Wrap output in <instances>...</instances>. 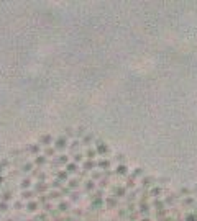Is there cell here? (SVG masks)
<instances>
[{
    "mask_svg": "<svg viewBox=\"0 0 197 221\" xmlns=\"http://www.w3.org/2000/svg\"><path fill=\"white\" fill-rule=\"evenodd\" d=\"M33 221H48V216H46V213H39V215L35 216Z\"/></svg>",
    "mask_w": 197,
    "mask_h": 221,
    "instance_id": "37",
    "label": "cell"
},
{
    "mask_svg": "<svg viewBox=\"0 0 197 221\" xmlns=\"http://www.w3.org/2000/svg\"><path fill=\"white\" fill-rule=\"evenodd\" d=\"M192 203H194L192 198H186V200H184V205H192Z\"/></svg>",
    "mask_w": 197,
    "mask_h": 221,
    "instance_id": "48",
    "label": "cell"
},
{
    "mask_svg": "<svg viewBox=\"0 0 197 221\" xmlns=\"http://www.w3.org/2000/svg\"><path fill=\"white\" fill-rule=\"evenodd\" d=\"M46 162H48V159H46L45 156H36V157H35V162H33V165L43 167V165H46Z\"/></svg>",
    "mask_w": 197,
    "mask_h": 221,
    "instance_id": "9",
    "label": "cell"
},
{
    "mask_svg": "<svg viewBox=\"0 0 197 221\" xmlns=\"http://www.w3.org/2000/svg\"><path fill=\"white\" fill-rule=\"evenodd\" d=\"M69 198H71V202H79L81 195H79V192H71V193H69Z\"/></svg>",
    "mask_w": 197,
    "mask_h": 221,
    "instance_id": "33",
    "label": "cell"
},
{
    "mask_svg": "<svg viewBox=\"0 0 197 221\" xmlns=\"http://www.w3.org/2000/svg\"><path fill=\"white\" fill-rule=\"evenodd\" d=\"M181 193H182L184 197H187V195L190 193V190H189V189H182V190H181Z\"/></svg>",
    "mask_w": 197,
    "mask_h": 221,
    "instance_id": "47",
    "label": "cell"
},
{
    "mask_svg": "<svg viewBox=\"0 0 197 221\" xmlns=\"http://www.w3.org/2000/svg\"><path fill=\"white\" fill-rule=\"evenodd\" d=\"M12 198H13V195H12V192H10V190H5L3 193H0V200H2V202H5V203H8Z\"/></svg>",
    "mask_w": 197,
    "mask_h": 221,
    "instance_id": "17",
    "label": "cell"
},
{
    "mask_svg": "<svg viewBox=\"0 0 197 221\" xmlns=\"http://www.w3.org/2000/svg\"><path fill=\"white\" fill-rule=\"evenodd\" d=\"M51 143H53V136H51V134H43V136L39 138V141H38L39 146H49Z\"/></svg>",
    "mask_w": 197,
    "mask_h": 221,
    "instance_id": "6",
    "label": "cell"
},
{
    "mask_svg": "<svg viewBox=\"0 0 197 221\" xmlns=\"http://www.w3.org/2000/svg\"><path fill=\"white\" fill-rule=\"evenodd\" d=\"M53 164L54 165H58V164H69V157L66 156V154H61V156H58L53 161Z\"/></svg>",
    "mask_w": 197,
    "mask_h": 221,
    "instance_id": "7",
    "label": "cell"
},
{
    "mask_svg": "<svg viewBox=\"0 0 197 221\" xmlns=\"http://www.w3.org/2000/svg\"><path fill=\"white\" fill-rule=\"evenodd\" d=\"M97 156V152L95 149H87L85 151V157H87V161H94V157Z\"/></svg>",
    "mask_w": 197,
    "mask_h": 221,
    "instance_id": "24",
    "label": "cell"
},
{
    "mask_svg": "<svg viewBox=\"0 0 197 221\" xmlns=\"http://www.w3.org/2000/svg\"><path fill=\"white\" fill-rule=\"evenodd\" d=\"M82 167H84L85 172H87V170H94L95 167H97V162H95V161H85Z\"/></svg>",
    "mask_w": 197,
    "mask_h": 221,
    "instance_id": "19",
    "label": "cell"
},
{
    "mask_svg": "<svg viewBox=\"0 0 197 221\" xmlns=\"http://www.w3.org/2000/svg\"><path fill=\"white\" fill-rule=\"evenodd\" d=\"M67 187H69V190L77 189L79 187V179H72V180H69V182H67Z\"/></svg>",
    "mask_w": 197,
    "mask_h": 221,
    "instance_id": "27",
    "label": "cell"
},
{
    "mask_svg": "<svg viewBox=\"0 0 197 221\" xmlns=\"http://www.w3.org/2000/svg\"><path fill=\"white\" fill-rule=\"evenodd\" d=\"M100 177H102V174H100L98 170H94V172H92V179H100Z\"/></svg>",
    "mask_w": 197,
    "mask_h": 221,
    "instance_id": "45",
    "label": "cell"
},
{
    "mask_svg": "<svg viewBox=\"0 0 197 221\" xmlns=\"http://www.w3.org/2000/svg\"><path fill=\"white\" fill-rule=\"evenodd\" d=\"M30 187H31V179H30V177H25V179L20 182V189L21 190H30Z\"/></svg>",
    "mask_w": 197,
    "mask_h": 221,
    "instance_id": "10",
    "label": "cell"
},
{
    "mask_svg": "<svg viewBox=\"0 0 197 221\" xmlns=\"http://www.w3.org/2000/svg\"><path fill=\"white\" fill-rule=\"evenodd\" d=\"M133 185H135V180H133V179H128V182H126V187H133Z\"/></svg>",
    "mask_w": 197,
    "mask_h": 221,
    "instance_id": "46",
    "label": "cell"
},
{
    "mask_svg": "<svg viewBox=\"0 0 197 221\" xmlns=\"http://www.w3.org/2000/svg\"><path fill=\"white\" fill-rule=\"evenodd\" d=\"M95 144H97V148H95V152H97L98 156H107L108 152H110V149H108V146L102 141V139H97L95 141Z\"/></svg>",
    "mask_w": 197,
    "mask_h": 221,
    "instance_id": "1",
    "label": "cell"
},
{
    "mask_svg": "<svg viewBox=\"0 0 197 221\" xmlns=\"http://www.w3.org/2000/svg\"><path fill=\"white\" fill-rule=\"evenodd\" d=\"M13 210H17V211H20V210H23V203L20 202V200H17V202H13Z\"/></svg>",
    "mask_w": 197,
    "mask_h": 221,
    "instance_id": "39",
    "label": "cell"
},
{
    "mask_svg": "<svg viewBox=\"0 0 197 221\" xmlns=\"http://www.w3.org/2000/svg\"><path fill=\"white\" fill-rule=\"evenodd\" d=\"M84 189H85V192H92V190L95 189V183L92 182V179H91V180H85Z\"/></svg>",
    "mask_w": 197,
    "mask_h": 221,
    "instance_id": "23",
    "label": "cell"
},
{
    "mask_svg": "<svg viewBox=\"0 0 197 221\" xmlns=\"http://www.w3.org/2000/svg\"><path fill=\"white\" fill-rule=\"evenodd\" d=\"M115 161H117L118 164H125V156L123 154H117V156H115Z\"/></svg>",
    "mask_w": 197,
    "mask_h": 221,
    "instance_id": "41",
    "label": "cell"
},
{
    "mask_svg": "<svg viewBox=\"0 0 197 221\" xmlns=\"http://www.w3.org/2000/svg\"><path fill=\"white\" fill-rule=\"evenodd\" d=\"M196 190H197V187H196Z\"/></svg>",
    "mask_w": 197,
    "mask_h": 221,
    "instance_id": "56",
    "label": "cell"
},
{
    "mask_svg": "<svg viewBox=\"0 0 197 221\" xmlns=\"http://www.w3.org/2000/svg\"><path fill=\"white\" fill-rule=\"evenodd\" d=\"M49 197V200H61L63 195H61V192H51V193H48Z\"/></svg>",
    "mask_w": 197,
    "mask_h": 221,
    "instance_id": "26",
    "label": "cell"
},
{
    "mask_svg": "<svg viewBox=\"0 0 197 221\" xmlns=\"http://www.w3.org/2000/svg\"><path fill=\"white\" fill-rule=\"evenodd\" d=\"M153 206H154V208H156L158 211H159V210H163V208H164V203L161 202V200H154V202H153Z\"/></svg>",
    "mask_w": 197,
    "mask_h": 221,
    "instance_id": "34",
    "label": "cell"
},
{
    "mask_svg": "<svg viewBox=\"0 0 197 221\" xmlns=\"http://www.w3.org/2000/svg\"><path fill=\"white\" fill-rule=\"evenodd\" d=\"M79 146H81V143H79V139H76V141H72V143H71L69 149H71L72 152H74V154H76V151H77V148H79Z\"/></svg>",
    "mask_w": 197,
    "mask_h": 221,
    "instance_id": "29",
    "label": "cell"
},
{
    "mask_svg": "<svg viewBox=\"0 0 197 221\" xmlns=\"http://www.w3.org/2000/svg\"><path fill=\"white\" fill-rule=\"evenodd\" d=\"M143 221H150V220H148V218H143Z\"/></svg>",
    "mask_w": 197,
    "mask_h": 221,
    "instance_id": "53",
    "label": "cell"
},
{
    "mask_svg": "<svg viewBox=\"0 0 197 221\" xmlns=\"http://www.w3.org/2000/svg\"><path fill=\"white\" fill-rule=\"evenodd\" d=\"M82 159H84V156H82V154H81V152H76V154H74V164L81 162V161H82Z\"/></svg>",
    "mask_w": 197,
    "mask_h": 221,
    "instance_id": "40",
    "label": "cell"
},
{
    "mask_svg": "<svg viewBox=\"0 0 197 221\" xmlns=\"http://www.w3.org/2000/svg\"><path fill=\"white\" fill-rule=\"evenodd\" d=\"M56 154V151H54V148H46V151H45V157L48 159V157H53Z\"/></svg>",
    "mask_w": 197,
    "mask_h": 221,
    "instance_id": "30",
    "label": "cell"
},
{
    "mask_svg": "<svg viewBox=\"0 0 197 221\" xmlns=\"http://www.w3.org/2000/svg\"><path fill=\"white\" fill-rule=\"evenodd\" d=\"M100 187H107V179H104V180H100V183H98Z\"/></svg>",
    "mask_w": 197,
    "mask_h": 221,
    "instance_id": "50",
    "label": "cell"
},
{
    "mask_svg": "<svg viewBox=\"0 0 197 221\" xmlns=\"http://www.w3.org/2000/svg\"><path fill=\"white\" fill-rule=\"evenodd\" d=\"M143 174H144V170L141 169V167H138V169H135V172L131 174V179L135 180V177H140V175H143Z\"/></svg>",
    "mask_w": 197,
    "mask_h": 221,
    "instance_id": "32",
    "label": "cell"
},
{
    "mask_svg": "<svg viewBox=\"0 0 197 221\" xmlns=\"http://www.w3.org/2000/svg\"><path fill=\"white\" fill-rule=\"evenodd\" d=\"M74 136V131L71 128H66V133H64V138H72Z\"/></svg>",
    "mask_w": 197,
    "mask_h": 221,
    "instance_id": "43",
    "label": "cell"
},
{
    "mask_svg": "<svg viewBox=\"0 0 197 221\" xmlns=\"http://www.w3.org/2000/svg\"><path fill=\"white\" fill-rule=\"evenodd\" d=\"M153 183H154V179H153V177H143V179H141V185H143V187H150Z\"/></svg>",
    "mask_w": 197,
    "mask_h": 221,
    "instance_id": "22",
    "label": "cell"
},
{
    "mask_svg": "<svg viewBox=\"0 0 197 221\" xmlns=\"http://www.w3.org/2000/svg\"><path fill=\"white\" fill-rule=\"evenodd\" d=\"M35 197V192L33 190H21V198L23 200H31Z\"/></svg>",
    "mask_w": 197,
    "mask_h": 221,
    "instance_id": "20",
    "label": "cell"
},
{
    "mask_svg": "<svg viewBox=\"0 0 197 221\" xmlns=\"http://www.w3.org/2000/svg\"><path fill=\"white\" fill-rule=\"evenodd\" d=\"M94 134H92V133H87V134H84V138H82V139H81V141H82V144H84V146H91L92 144V141H94Z\"/></svg>",
    "mask_w": 197,
    "mask_h": 221,
    "instance_id": "11",
    "label": "cell"
},
{
    "mask_svg": "<svg viewBox=\"0 0 197 221\" xmlns=\"http://www.w3.org/2000/svg\"><path fill=\"white\" fill-rule=\"evenodd\" d=\"M51 189H63V182H59L58 179L54 180V182H51V185H49Z\"/></svg>",
    "mask_w": 197,
    "mask_h": 221,
    "instance_id": "38",
    "label": "cell"
},
{
    "mask_svg": "<svg viewBox=\"0 0 197 221\" xmlns=\"http://www.w3.org/2000/svg\"><path fill=\"white\" fill-rule=\"evenodd\" d=\"M123 195H125V187H115L113 189V195L112 197L118 198V197H123Z\"/></svg>",
    "mask_w": 197,
    "mask_h": 221,
    "instance_id": "21",
    "label": "cell"
},
{
    "mask_svg": "<svg viewBox=\"0 0 197 221\" xmlns=\"http://www.w3.org/2000/svg\"><path fill=\"white\" fill-rule=\"evenodd\" d=\"M5 180H7L5 177H3V175H0V187H3V183H5Z\"/></svg>",
    "mask_w": 197,
    "mask_h": 221,
    "instance_id": "49",
    "label": "cell"
},
{
    "mask_svg": "<svg viewBox=\"0 0 197 221\" xmlns=\"http://www.w3.org/2000/svg\"><path fill=\"white\" fill-rule=\"evenodd\" d=\"M115 174H117V175H126V174H128L126 165H125V164H118L117 169H115Z\"/></svg>",
    "mask_w": 197,
    "mask_h": 221,
    "instance_id": "12",
    "label": "cell"
},
{
    "mask_svg": "<svg viewBox=\"0 0 197 221\" xmlns=\"http://www.w3.org/2000/svg\"><path fill=\"white\" fill-rule=\"evenodd\" d=\"M48 189H49V185L46 182H38L35 185V193H46Z\"/></svg>",
    "mask_w": 197,
    "mask_h": 221,
    "instance_id": "4",
    "label": "cell"
},
{
    "mask_svg": "<svg viewBox=\"0 0 197 221\" xmlns=\"http://www.w3.org/2000/svg\"><path fill=\"white\" fill-rule=\"evenodd\" d=\"M69 210H71V203H69V202H59V205H58V211L64 213V211H69Z\"/></svg>",
    "mask_w": 197,
    "mask_h": 221,
    "instance_id": "15",
    "label": "cell"
},
{
    "mask_svg": "<svg viewBox=\"0 0 197 221\" xmlns=\"http://www.w3.org/2000/svg\"><path fill=\"white\" fill-rule=\"evenodd\" d=\"M31 221H33V220H31Z\"/></svg>",
    "mask_w": 197,
    "mask_h": 221,
    "instance_id": "57",
    "label": "cell"
},
{
    "mask_svg": "<svg viewBox=\"0 0 197 221\" xmlns=\"http://www.w3.org/2000/svg\"><path fill=\"white\" fill-rule=\"evenodd\" d=\"M85 134V128H77V130L74 131V136L77 138V139H82Z\"/></svg>",
    "mask_w": 197,
    "mask_h": 221,
    "instance_id": "25",
    "label": "cell"
},
{
    "mask_svg": "<svg viewBox=\"0 0 197 221\" xmlns=\"http://www.w3.org/2000/svg\"><path fill=\"white\" fill-rule=\"evenodd\" d=\"M186 221H197V215H187Z\"/></svg>",
    "mask_w": 197,
    "mask_h": 221,
    "instance_id": "44",
    "label": "cell"
},
{
    "mask_svg": "<svg viewBox=\"0 0 197 221\" xmlns=\"http://www.w3.org/2000/svg\"><path fill=\"white\" fill-rule=\"evenodd\" d=\"M0 220H2V213H0Z\"/></svg>",
    "mask_w": 197,
    "mask_h": 221,
    "instance_id": "55",
    "label": "cell"
},
{
    "mask_svg": "<svg viewBox=\"0 0 197 221\" xmlns=\"http://www.w3.org/2000/svg\"><path fill=\"white\" fill-rule=\"evenodd\" d=\"M2 172H3V167H2V165H0V175H2Z\"/></svg>",
    "mask_w": 197,
    "mask_h": 221,
    "instance_id": "52",
    "label": "cell"
},
{
    "mask_svg": "<svg viewBox=\"0 0 197 221\" xmlns=\"http://www.w3.org/2000/svg\"><path fill=\"white\" fill-rule=\"evenodd\" d=\"M0 165H2L3 169H8V167L12 165V161H10V159H2V161H0Z\"/></svg>",
    "mask_w": 197,
    "mask_h": 221,
    "instance_id": "35",
    "label": "cell"
},
{
    "mask_svg": "<svg viewBox=\"0 0 197 221\" xmlns=\"http://www.w3.org/2000/svg\"><path fill=\"white\" fill-rule=\"evenodd\" d=\"M97 167L102 169V170H108L110 169V161H108V159H102V161L97 162Z\"/></svg>",
    "mask_w": 197,
    "mask_h": 221,
    "instance_id": "13",
    "label": "cell"
},
{
    "mask_svg": "<svg viewBox=\"0 0 197 221\" xmlns=\"http://www.w3.org/2000/svg\"><path fill=\"white\" fill-rule=\"evenodd\" d=\"M33 170V162H25L21 164V167H20V172L21 174H28V172H31Z\"/></svg>",
    "mask_w": 197,
    "mask_h": 221,
    "instance_id": "16",
    "label": "cell"
},
{
    "mask_svg": "<svg viewBox=\"0 0 197 221\" xmlns=\"http://www.w3.org/2000/svg\"><path fill=\"white\" fill-rule=\"evenodd\" d=\"M148 211H150V205H148V203H141V205H140V213L146 215Z\"/></svg>",
    "mask_w": 197,
    "mask_h": 221,
    "instance_id": "28",
    "label": "cell"
},
{
    "mask_svg": "<svg viewBox=\"0 0 197 221\" xmlns=\"http://www.w3.org/2000/svg\"><path fill=\"white\" fill-rule=\"evenodd\" d=\"M56 179H58L59 182L64 183L66 180H69V175L66 174V170H58V172H56Z\"/></svg>",
    "mask_w": 197,
    "mask_h": 221,
    "instance_id": "14",
    "label": "cell"
},
{
    "mask_svg": "<svg viewBox=\"0 0 197 221\" xmlns=\"http://www.w3.org/2000/svg\"><path fill=\"white\" fill-rule=\"evenodd\" d=\"M54 221H63V220H61V218H59V220H54Z\"/></svg>",
    "mask_w": 197,
    "mask_h": 221,
    "instance_id": "54",
    "label": "cell"
},
{
    "mask_svg": "<svg viewBox=\"0 0 197 221\" xmlns=\"http://www.w3.org/2000/svg\"><path fill=\"white\" fill-rule=\"evenodd\" d=\"M67 148V138L59 136L56 141H54V151H64Z\"/></svg>",
    "mask_w": 197,
    "mask_h": 221,
    "instance_id": "2",
    "label": "cell"
},
{
    "mask_svg": "<svg viewBox=\"0 0 197 221\" xmlns=\"http://www.w3.org/2000/svg\"><path fill=\"white\" fill-rule=\"evenodd\" d=\"M104 203H107L110 208H115V206H118V200L115 198V197H107Z\"/></svg>",
    "mask_w": 197,
    "mask_h": 221,
    "instance_id": "18",
    "label": "cell"
},
{
    "mask_svg": "<svg viewBox=\"0 0 197 221\" xmlns=\"http://www.w3.org/2000/svg\"><path fill=\"white\" fill-rule=\"evenodd\" d=\"M5 221H15V218H5Z\"/></svg>",
    "mask_w": 197,
    "mask_h": 221,
    "instance_id": "51",
    "label": "cell"
},
{
    "mask_svg": "<svg viewBox=\"0 0 197 221\" xmlns=\"http://www.w3.org/2000/svg\"><path fill=\"white\" fill-rule=\"evenodd\" d=\"M66 174L69 175V174H76L77 172V164H74V162H69V164H66Z\"/></svg>",
    "mask_w": 197,
    "mask_h": 221,
    "instance_id": "8",
    "label": "cell"
},
{
    "mask_svg": "<svg viewBox=\"0 0 197 221\" xmlns=\"http://www.w3.org/2000/svg\"><path fill=\"white\" fill-rule=\"evenodd\" d=\"M161 195V187H153L151 189V197H159Z\"/></svg>",
    "mask_w": 197,
    "mask_h": 221,
    "instance_id": "36",
    "label": "cell"
},
{
    "mask_svg": "<svg viewBox=\"0 0 197 221\" xmlns=\"http://www.w3.org/2000/svg\"><path fill=\"white\" fill-rule=\"evenodd\" d=\"M69 193H71V190H69V187H63V189H61V195L63 197H69Z\"/></svg>",
    "mask_w": 197,
    "mask_h": 221,
    "instance_id": "42",
    "label": "cell"
},
{
    "mask_svg": "<svg viewBox=\"0 0 197 221\" xmlns=\"http://www.w3.org/2000/svg\"><path fill=\"white\" fill-rule=\"evenodd\" d=\"M39 148H41V146H39L38 143H36V144H28L23 151L30 152V154H33V156H39Z\"/></svg>",
    "mask_w": 197,
    "mask_h": 221,
    "instance_id": "3",
    "label": "cell"
},
{
    "mask_svg": "<svg viewBox=\"0 0 197 221\" xmlns=\"http://www.w3.org/2000/svg\"><path fill=\"white\" fill-rule=\"evenodd\" d=\"M8 210H10L8 203H5V202H2V200H0V213H7Z\"/></svg>",
    "mask_w": 197,
    "mask_h": 221,
    "instance_id": "31",
    "label": "cell"
},
{
    "mask_svg": "<svg viewBox=\"0 0 197 221\" xmlns=\"http://www.w3.org/2000/svg\"><path fill=\"white\" fill-rule=\"evenodd\" d=\"M38 206H39V203L38 202H33V200H30V202L26 203V211H28V213H36V211H38Z\"/></svg>",
    "mask_w": 197,
    "mask_h": 221,
    "instance_id": "5",
    "label": "cell"
}]
</instances>
